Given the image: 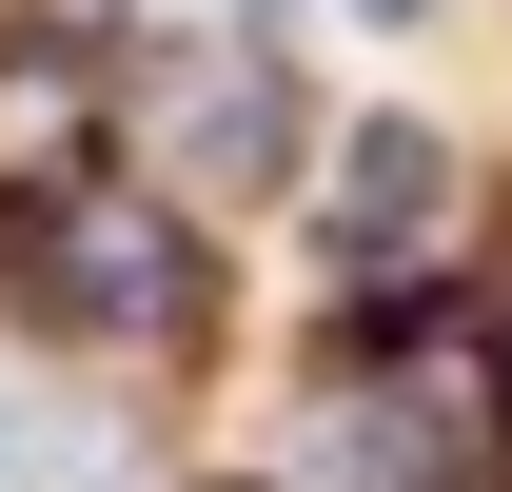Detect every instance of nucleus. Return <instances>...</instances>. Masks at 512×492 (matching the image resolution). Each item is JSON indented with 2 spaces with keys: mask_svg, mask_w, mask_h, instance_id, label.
<instances>
[{
  "mask_svg": "<svg viewBox=\"0 0 512 492\" xmlns=\"http://www.w3.org/2000/svg\"><path fill=\"white\" fill-rule=\"evenodd\" d=\"M0 315H20L40 355H99V374L197 355V315H217L197 197H158L119 138H99V158H60V178H0Z\"/></svg>",
  "mask_w": 512,
  "mask_h": 492,
  "instance_id": "obj_1",
  "label": "nucleus"
},
{
  "mask_svg": "<svg viewBox=\"0 0 512 492\" xmlns=\"http://www.w3.org/2000/svg\"><path fill=\"white\" fill-rule=\"evenodd\" d=\"M453 138L434 119H355L335 138V178H316V276L355 315H394V296H434V256H453Z\"/></svg>",
  "mask_w": 512,
  "mask_h": 492,
  "instance_id": "obj_2",
  "label": "nucleus"
}]
</instances>
